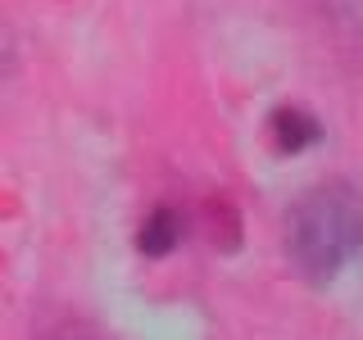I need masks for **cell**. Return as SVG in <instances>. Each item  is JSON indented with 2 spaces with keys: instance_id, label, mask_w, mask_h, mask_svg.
Listing matches in <instances>:
<instances>
[{
  "instance_id": "cell-1",
  "label": "cell",
  "mask_w": 363,
  "mask_h": 340,
  "mask_svg": "<svg viewBox=\"0 0 363 340\" xmlns=\"http://www.w3.org/2000/svg\"><path fill=\"white\" fill-rule=\"evenodd\" d=\"M363 245V209L340 186L313 191L286 218V249L304 281H332L350 249Z\"/></svg>"
},
{
  "instance_id": "cell-2",
  "label": "cell",
  "mask_w": 363,
  "mask_h": 340,
  "mask_svg": "<svg viewBox=\"0 0 363 340\" xmlns=\"http://www.w3.org/2000/svg\"><path fill=\"white\" fill-rule=\"evenodd\" d=\"M272 136H277V150L300 154L304 145H313L323 136V128H318V118H309L300 109H281V113H272Z\"/></svg>"
},
{
  "instance_id": "cell-3",
  "label": "cell",
  "mask_w": 363,
  "mask_h": 340,
  "mask_svg": "<svg viewBox=\"0 0 363 340\" xmlns=\"http://www.w3.org/2000/svg\"><path fill=\"white\" fill-rule=\"evenodd\" d=\"M177 241H182V218H177V209H155L150 218H145L141 236H136L141 254H150V259H164Z\"/></svg>"
}]
</instances>
